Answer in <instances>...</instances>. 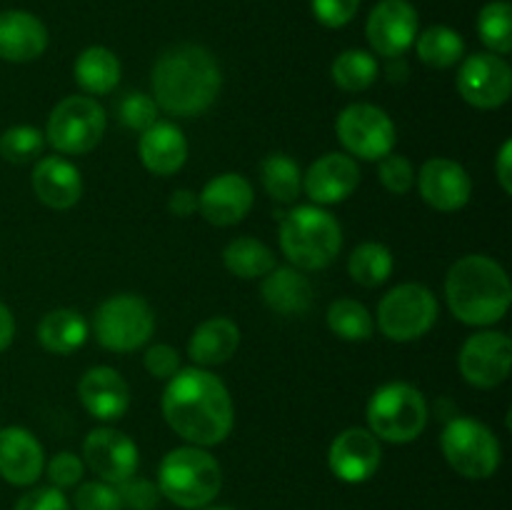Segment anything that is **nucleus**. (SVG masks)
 <instances>
[{"mask_svg": "<svg viewBox=\"0 0 512 510\" xmlns=\"http://www.w3.org/2000/svg\"><path fill=\"white\" fill-rule=\"evenodd\" d=\"M495 173H498V183L505 193H512V143L505 140L500 148L498 160H495Z\"/></svg>", "mask_w": 512, "mask_h": 510, "instance_id": "46", "label": "nucleus"}, {"mask_svg": "<svg viewBox=\"0 0 512 510\" xmlns=\"http://www.w3.org/2000/svg\"><path fill=\"white\" fill-rule=\"evenodd\" d=\"M415 48H418V58L430 68H453L460 58L465 55V40L460 38L458 30L448 28V25H433L425 30L423 35L415 38Z\"/></svg>", "mask_w": 512, "mask_h": 510, "instance_id": "31", "label": "nucleus"}, {"mask_svg": "<svg viewBox=\"0 0 512 510\" xmlns=\"http://www.w3.org/2000/svg\"><path fill=\"white\" fill-rule=\"evenodd\" d=\"M460 373L475 388H498L510 375L512 343L505 333L483 330L465 340L460 348Z\"/></svg>", "mask_w": 512, "mask_h": 510, "instance_id": "12", "label": "nucleus"}, {"mask_svg": "<svg viewBox=\"0 0 512 510\" xmlns=\"http://www.w3.org/2000/svg\"><path fill=\"white\" fill-rule=\"evenodd\" d=\"M348 273L363 288H378L393 273V253L383 243H360L348 258Z\"/></svg>", "mask_w": 512, "mask_h": 510, "instance_id": "32", "label": "nucleus"}, {"mask_svg": "<svg viewBox=\"0 0 512 510\" xmlns=\"http://www.w3.org/2000/svg\"><path fill=\"white\" fill-rule=\"evenodd\" d=\"M370 48L383 58H400L418 38V13L408 0H380L365 25Z\"/></svg>", "mask_w": 512, "mask_h": 510, "instance_id": "15", "label": "nucleus"}, {"mask_svg": "<svg viewBox=\"0 0 512 510\" xmlns=\"http://www.w3.org/2000/svg\"><path fill=\"white\" fill-rule=\"evenodd\" d=\"M15 510H70L68 498L58 488H33L15 503Z\"/></svg>", "mask_w": 512, "mask_h": 510, "instance_id": "44", "label": "nucleus"}, {"mask_svg": "<svg viewBox=\"0 0 512 510\" xmlns=\"http://www.w3.org/2000/svg\"><path fill=\"white\" fill-rule=\"evenodd\" d=\"M45 133L33 125H13L0 135V155L15 165L33 163L43 155Z\"/></svg>", "mask_w": 512, "mask_h": 510, "instance_id": "36", "label": "nucleus"}, {"mask_svg": "<svg viewBox=\"0 0 512 510\" xmlns=\"http://www.w3.org/2000/svg\"><path fill=\"white\" fill-rule=\"evenodd\" d=\"M45 453L30 430L0 428V475L10 485H33L43 475Z\"/></svg>", "mask_w": 512, "mask_h": 510, "instance_id": "21", "label": "nucleus"}, {"mask_svg": "<svg viewBox=\"0 0 512 510\" xmlns=\"http://www.w3.org/2000/svg\"><path fill=\"white\" fill-rule=\"evenodd\" d=\"M150 83L160 110L175 118H198L220 95L223 73L210 50L183 43L158 55Z\"/></svg>", "mask_w": 512, "mask_h": 510, "instance_id": "2", "label": "nucleus"}, {"mask_svg": "<svg viewBox=\"0 0 512 510\" xmlns=\"http://www.w3.org/2000/svg\"><path fill=\"white\" fill-rule=\"evenodd\" d=\"M78 395L83 408L103 423L120 420L130 408L128 383L118 370L108 368V365H95V368L85 370L78 383Z\"/></svg>", "mask_w": 512, "mask_h": 510, "instance_id": "20", "label": "nucleus"}, {"mask_svg": "<svg viewBox=\"0 0 512 510\" xmlns=\"http://www.w3.org/2000/svg\"><path fill=\"white\" fill-rule=\"evenodd\" d=\"M330 75L338 88L348 90V93H360L378 80V60L368 50H345L333 60Z\"/></svg>", "mask_w": 512, "mask_h": 510, "instance_id": "33", "label": "nucleus"}, {"mask_svg": "<svg viewBox=\"0 0 512 510\" xmlns=\"http://www.w3.org/2000/svg\"><path fill=\"white\" fill-rule=\"evenodd\" d=\"M445 298L460 323L485 328L508 315L512 285L498 260L488 255H465L448 270Z\"/></svg>", "mask_w": 512, "mask_h": 510, "instance_id": "3", "label": "nucleus"}, {"mask_svg": "<svg viewBox=\"0 0 512 510\" xmlns=\"http://www.w3.org/2000/svg\"><path fill=\"white\" fill-rule=\"evenodd\" d=\"M138 445L115 428L90 430L83 443V463L98 475L103 483L120 485L133 478L138 470Z\"/></svg>", "mask_w": 512, "mask_h": 510, "instance_id": "14", "label": "nucleus"}, {"mask_svg": "<svg viewBox=\"0 0 512 510\" xmlns=\"http://www.w3.org/2000/svg\"><path fill=\"white\" fill-rule=\"evenodd\" d=\"M168 210L173 215H178V218H190L198 210V193H193L188 188L175 190L168 200Z\"/></svg>", "mask_w": 512, "mask_h": 510, "instance_id": "45", "label": "nucleus"}, {"mask_svg": "<svg viewBox=\"0 0 512 510\" xmlns=\"http://www.w3.org/2000/svg\"><path fill=\"white\" fill-rule=\"evenodd\" d=\"M163 418L185 443L208 448L223 443L233 430V398L210 370L180 368L165 385Z\"/></svg>", "mask_w": 512, "mask_h": 510, "instance_id": "1", "label": "nucleus"}, {"mask_svg": "<svg viewBox=\"0 0 512 510\" xmlns=\"http://www.w3.org/2000/svg\"><path fill=\"white\" fill-rule=\"evenodd\" d=\"M280 248L298 270H323L343 248L340 223L318 205H298L280 220Z\"/></svg>", "mask_w": 512, "mask_h": 510, "instance_id": "4", "label": "nucleus"}, {"mask_svg": "<svg viewBox=\"0 0 512 510\" xmlns=\"http://www.w3.org/2000/svg\"><path fill=\"white\" fill-rule=\"evenodd\" d=\"M38 340L48 353L70 355L88 340V320L73 308L50 310L40 320Z\"/></svg>", "mask_w": 512, "mask_h": 510, "instance_id": "27", "label": "nucleus"}, {"mask_svg": "<svg viewBox=\"0 0 512 510\" xmlns=\"http://www.w3.org/2000/svg\"><path fill=\"white\" fill-rule=\"evenodd\" d=\"M240 345V328L230 318H210L195 328L188 343V355L198 368L228 363Z\"/></svg>", "mask_w": 512, "mask_h": 510, "instance_id": "26", "label": "nucleus"}, {"mask_svg": "<svg viewBox=\"0 0 512 510\" xmlns=\"http://www.w3.org/2000/svg\"><path fill=\"white\" fill-rule=\"evenodd\" d=\"M143 363H145V370H148L153 378L170 380L180 370V355L178 350L170 348V345L158 343L153 345V348L145 350Z\"/></svg>", "mask_w": 512, "mask_h": 510, "instance_id": "43", "label": "nucleus"}, {"mask_svg": "<svg viewBox=\"0 0 512 510\" xmlns=\"http://www.w3.org/2000/svg\"><path fill=\"white\" fill-rule=\"evenodd\" d=\"M328 328L338 335L340 340L360 343L373 335V315L363 303L353 298L335 300L328 308Z\"/></svg>", "mask_w": 512, "mask_h": 510, "instance_id": "34", "label": "nucleus"}, {"mask_svg": "<svg viewBox=\"0 0 512 510\" xmlns=\"http://www.w3.org/2000/svg\"><path fill=\"white\" fill-rule=\"evenodd\" d=\"M383 450L380 440L368 428H348L333 440L328 453L330 470L343 483H363L378 470Z\"/></svg>", "mask_w": 512, "mask_h": 510, "instance_id": "18", "label": "nucleus"}, {"mask_svg": "<svg viewBox=\"0 0 512 510\" xmlns=\"http://www.w3.org/2000/svg\"><path fill=\"white\" fill-rule=\"evenodd\" d=\"M338 140L350 155L360 160H380L393 153L395 125L383 108L353 103L338 115Z\"/></svg>", "mask_w": 512, "mask_h": 510, "instance_id": "11", "label": "nucleus"}, {"mask_svg": "<svg viewBox=\"0 0 512 510\" xmlns=\"http://www.w3.org/2000/svg\"><path fill=\"white\" fill-rule=\"evenodd\" d=\"M458 90L465 103L480 110H493L508 103L512 93V70L500 55L475 53L458 73Z\"/></svg>", "mask_w": 512, "mask_h": 510, "instance_id": "13", "label": "nucleus"}, {"mask_svg": "<svg viewBox=\"0 0 512 510\" xmlns=\"http://www.w3.org/2000/svg\"><path fill=\"white\" fill-rule=\"evenodd\" d=\"M155 330V315L148 300L133 293H120L103 300L95 310L93 333L105 350L133 353L143 348Z\"/></svg>", "mask_w": 512, "mask_h": 510, "instance_id": "7", "label": "nucleus"}, {"mask_svg": "<svg viewBox=\"0 0 512 510\" xmlns=\"http://www.w3.org/2000/svg\"><path fill=\"white\" fill-rule=\"evenodd\" d=\"M265 305L280 315H303L313 303V288L308 278L293 265L273 268L260 285Z\"/></svg>", "mask_w": 512, "mask_h": 510, "instance_id": "25", "label": "nucleus"}, {"mask_svg": "<svg viewBox=\"0 0 512 510\" xmlns=\"http://www.w3.org/2000/svg\"><path fill=\"white\" fill-rule=\"evenodd\" d=\"M220 485H223L220 463L198 445L170 450L160 463L158 490L178 508H203L220 493Z\"/></svg>", "mask_w": 512, "mask_h": 510, "instance_id": "5", "label": "nucleus"}, {"mask_svg": "<svg viewBox=\"0 0 512 510\" xmlns=\"http://www.w3.org/2000/svg\"><path fill=\"white\" fill-rule=\"evenodd\" d=\"M480 40L495 55H508L512 50V8L505 0H495L480 10L478 18Z\"/></svg>", "mask_w": 512, "mask_h": 510, "instance_id": "35", "label": "nucleus"}, {"mask_svg": "<svg viewBox=\"0 0 512 510\" xmlns=\"http://www.w3.org/2000/svg\"><path fill=\"white\" fill-rule=\"evenodd\" d=\"M75 80L88 95H108L120 83V60L103 45H90L75 60Z\"/></svg>", "mask_w": 512, "mask_h": 510, "instance_id": "28", "label": "nucleus"}, {"mask_svg": "<svg viewBox=\"0 0 512 510\" xmlns=\"http://www.w3.org/2000/svg\"><path fill=\"white\" fill-rule=\"evenodd\" d=\"M35 195L43 205L53 210H68L83 195V178L80 170L70 160L60 155H48L35 163L33 175H30Z\"/></svg>", "mask_w": 512, "mask_h": 510, "instance_id": "22", "label": "nucleus"}, {"mask_svg": "<svg viewBox=\"0 0 512 510\" xmlns=\"http://www.w3.org/2000/svg\"><path fill=\"white\" fill-rule=\"evenodd\" d=\"M253 185L240 173H223L208 180L198 195V210L208 223L218 228L238 225L253 208Z\"/></svg>", "mask_w": 512, "mask_h": 510, "instance_id": "17", "label": "nucleus"}, {"mask_svg": "<svg viewBox=\"0 0 512 510\" xmlns=\"http://www.w3.org/2000/svg\"><path fill=\"white\" fill-rule=\"evenodd\" d=\"M310 5L325 28H343L355 18L360 0H310Z\"/></svg>", "mask_w": 512, "mask_h": 510, "instance_id": "41", "label": "nucleus"}, {"mask_svg": "<svg viewBox=\"0 0 512 510\" xmlns=\"http://www.w3.org/2000/svg\"><path fill=\"white\" fill-rule=\"evenodd\" d=\"M115 488H118L123 508L130 510H153L160 500L158 485H153L145 478H135V475L133 478L123 480L120 485H115Z\"/></svg>", "mask_w": 512, "mask_h": 510, "instance_id": "40", "label": "nucleus"}, {"mask_svg": "<svg viewBox=\"0 0 512 510\" xmlns=\"http://www.w3.org/2000/svg\"><path fill=\"white\" fill-rule=\"evenodd\" d=\"M360 183V168L350 155L325 153L305 170L303 190L318 205L343 203Z\"/></svg>", "mask_w": 512, "mask_h": 510, "instance_id": "19", "label": "nucleus"}, {"mask_svg": "<svg viewBox=\"0 0 512 510\" xmlns=\"http://www.w3.org/2000/svg\"><path fill=\"white\" fill-rule=\"evenodd\" d=\"M73 503L78 510H123L118 488L103 480H90L80 485L75 490Z\"/></svg>", "mask_w": 512, "mask_h": 510, "instance_id": "39", "label": "nucleus"}, {"mask_svg": "<svg viewBox=\"0 0 512 510\" xmlns=\"http://www.w3.org/2000/svg\"><path fill=\"white\" fill-rule=\"evenodd\" d=\"M415 178H418V188L425 203L440 213H455V210L465 208L473 195L468 170L450 158L428 160Z\"/></svg>", "mask_w": 512, "mask_h": 510, "instance_id": "16", "label": "nucleus"}, {"mask_svg": "<svg viewBox=\"0 0 512 510\" xmlns=\"http://www.w3.org/2000/svg\"><path fill=\"white\" fill-rule=\"evenodd\" d=\"M223 263L238 278L253 280L265 278L275 268V255L263 240L243 235V238H235L225 245Z\"/></svg>", "mask_w": 512, "mask_h": 510, "instance_id": "29", "label": "nucleus"}, {"mask_svg": "<svg viewBox=\"0 0 512 510\" xmlns=\"http://www.w3.org/2000/svg\"><path fill=\"white\" fill-rule=\"evenodd\" d=\"M440 448L450 468L470 480L490 478L498 470L503 455L493 430L473 418L448 420Z\"/></svg>", "mask_w": 512, "mask_h": 510, "instance_id": "9", "label": "nucleus"}, {"mask_svg": "<svg viewBox=\"0 0 512 510\" xmlns=\"http://www.w3.org/2000/svg\"><path fill=\"white\" fill-rule=\"evenodd\" d=\"M140 160L153 175H173L188 160V140L183 130L173 123L155 120L148 130H143L138 143Z\"/></svg>", "mask_w": 512, "mask_h": 510, "instance_id": "24", "label": "nucleus"}, {"mask_svg": "<svg viewBox=\"0 0 512 510\" xmlns=\"http://www.w3.org/2000/svg\"><path fill=\"white\" fill-rule=\"evenodd\" d=\"M15 335V318L5 303H0V353L13 343Z\"/></svg>", "mask_w": 512, "mask_h": 510, "instance_id": "47", "label": "nucleus"}, {"mask_svg": "<svg viewBox=\"0 0 512 510\" xmlns=\"http://www.w3.org/2000/svg\"><path fill=\"white\" fill-rule=\"evenodd\" d=\"M370 433L388 443H410L428 425V400L410 383L380 385L368 400Z\"/></svg>", "mask_w": 512, "mask_h": 510, "instance_id": "6", "label": "nucleus"}, {"mask_svg": "<svg viewBox=\"0 0 512 510\" xmlns=\"http://www.w3.org/2000/svg\"><path fill=\"white\" fill-rule=\"evenodd\" d=\"M118 118L125 128L143 133V130H148L158 120V105H155L150 95L140 93V90L125 93L118 103Z\"/></svg>", "mask_w": 512, "mask_h": 510, "instance_id": "37", "label": "nucleus"}, {"mask_svg": "<svg viewBox=\"0 0 512 510\" xmlns=\"http://www.w3.org/2000/svg\"><path fill=\"white\" fill-rule=\"evenodd\" d=\"M260 180L263 188L275 203H293L303 190V173H300L298 163L288 158L285 153H270L268 158L260 163Z\"/></svg>", "mask_w": 512, "mask_h": 510, "instance_id": "30", "label": "nucleus"}, {"mask_svg": "<svg viewBox=\"0 0 512 510\" xmlns=\"http://www.w3.org/2000/svg\"><path fill=\"white\" fill-rule=\"evenodd\" d=\"M205 510H230V508H205Z\"/></svg>", "mask_w": 512, "mask_h": 510, "instance_id": "48", "label": "nucleus"}, {"mask_svg": "<svg viewBox=\"0 0 512 510\" xmlns=\"http://www.w3.org/2000/svg\"><path fill=\"white\" fill-rule=\"evenodd\" d=\"M438 320V300L420 283L395 285L378 305V328L395 343H410L428 333Z\"/></svg>", "mask_w": 512, "mask_h": 510, "instance_id": "10", "label": "nucleus"}, {"mask_svg": "<svg viewBox=\"0 0 512 510\" xmlns=\"http://www.w3.org/2000/svg\"><path fill=\"white\" fill-rule=\"evenodd\" d=\"M378 175L385 190H390L393 195H405L415 183V168L405 155L388 153L385 158H380Z\"/></svg>", "mask_w": 512, "mask_h": 510, "instance_id": "38", "label": "nucleus"}, {"mask_svg": "<svg viewBox=\"0 0 512 510\" xmlns=\"http://www.w3.org/2000/svg\"><path fill=\"white\" fill-rule=\"evenodd\" d=\"M48 48V30L43 20L25 10L0 13V60L30 63Z\"/></svg>", "mask_w": 512, "mask_h": 510, "instance_id": "23", "label": "nucleus"}, {"mask_svg": "<svg viewBox=\"0 0 512 510\" xmlns=\"http://www.w3.org/2000/svg\"><path fill=\"white\" fill-rule=\"evenodd\" d=\"M108 115L90 95H70L60 100L45 125V143L63 155H85L103 140Z\"/></svg>", "mask_w": 512, "mask_h": 510, "instance_id": "8", "label": "nucleus"}, {"mask_svg": "<svg viewBox=\"0 0 512 510\" xmlns=\"http://www.w3.org/2000/svg\"><path fill=\"white\" fill-rule=\"evenodd\" d=\"M85 473V463L73 453H58L53 460L48 463V478L53 483V488L63 490V488H73L83 480Z\"/></svg>", "mask_w": 512, "mask_h": 510, "instance_id": "42", "label": "nucleus"}]
</instances>
